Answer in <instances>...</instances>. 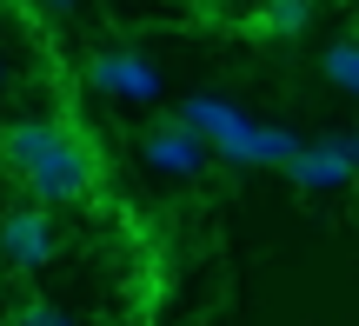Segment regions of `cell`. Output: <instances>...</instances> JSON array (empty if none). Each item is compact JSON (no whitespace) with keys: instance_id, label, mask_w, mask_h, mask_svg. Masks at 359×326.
Listing matches in <instances>:
<instances>
[{"instance_id":"cell-1","label":"cell","mask_w":359,"mask_h":326,"mask_svg":"<svg viewBox=\"0 0 359 326\" xmlns=\"http://www.w3.org/2000/svg\"><path fill=\"white\" fill-rule=\"evenodd\" d=\"M20 186H27V200H40V207H74V200H87L93 186H100V147H93L80 127L60 120V133L47 140V154L20 173Z\"/></svg>"},{"instance_id":"cell-2","label":"cell","mask_w":359,"mask_h":326,"mask_svg":"<svg viewBox=\"0 0 359 326\" xmlns=\"http://www.w3.org/2000/svg\"><path fill=\"white\" fill-rule=\"evenodd\" d=\"M53 253H60V233H53V213L40 207V200L0 213V260H7L13 273H40Z\"/></svg>"},{"instance_id":"cell-3","label":"cell","mask_w":359,"mask_h":326,"mask_svg":"<svg viewBox=\"0 0 359 326\" xmlns=\"http://www.w3.org/2000/svg\"><path fill=\"white\" fill-rule=\"evenodd\" d=\"M87 87H93V93H107V100L147 107V100H160V67H147L140 53L107 47V53H93V60H87Z\"/></svg>"},{"instance_id":"cell-4","label":"cell","mask_w":359,"mask_h":326,"mask_svg":"<svg viewBox=\"0 0 359 326\" xmlns=\"http://www.w3.org/2000/svg\"><path fill=\"white\" fill-rule=\"evenodd\" d=\"M280 173H286L293 186H306V193H333V186H346V180H353V140H346V133L299 140V147H293V160H286Z\"/></svg>"},{"instance_id":"cell-5","label":"cell","mask_w":359,"mask_h":326,"mask_svg":"<svg viewBox=\"0 0 359 326\" xmlns=\"http://www.w3.org/2000/svg\"><path fill=\"white\" fill-rule=\"evenodd\" d=\"M140 160H147V167H160V173H173V180H193V173H206L213 147L173 114V120H160V127L140 133Z\"/></svg>"},{"instance_id":"cell-6","label":"cell","mask_w":359,"mask_h":326,"mask_svg":"<svg viewBox=\"0 0 359 326\" xmlns=\"http://www.w3.org/2000/svg\"><path fill=\"white\" fill-rule=\"evenodd\" d=\"M60 133V120L53 114H40V120H13V127H0V167L20 180L27 167H34L40 154H47V140Z\"/></svg>"},{"instance_id":"cell-7","label":"cell","mask_w":359,"mask_h":326,"mask_svg":"<svg viewBox=\"0 0 359 326\" xmlns=\"http://www.w3.org/2000/svg\"><path fill=\"white\" fill-rule=\"evenodd\" d=\"M180 120H187V127L200 133L206 147H219V140H226V133L240 127L246 114H240L233 100H219V93H187V100H180Z\"/></svg>"},{"instance_id":"cell-8","label":"cell","mask_w":359,"mask_h":326,"mask_svg":"<svg viewBox=\"0 0 359 326\" xmlns=\"http://www.w3.org/2000/svg\"><path fill=\"white\" fill-rule=\"evenodd\" d=\"M313 7H320V0H259L253 27H259V34H306Z\"/></svg>"},{"instance_id":"cell-9","label":"cell","mask_w":359,"mask_h":326,"mask_svg":"<svg viewBox=\"0 0 359 326\" xmlns=\"http://www.w3.org/2000/svg\"><path fill=\"white\" fill-rule=\"evenodd\" d=\"M320 74L333 80L339 93H353L359 100V40L346 34V40H333V47H326V60H320Z\"/></svg>"},{"instance_id":"cell-10","label":"cell","mask_w":359,"mask_h":326,"mask_svg":"<svg viewBox=\"0 0 359 326\" xmlns=\"http://www.w3.org/2000/svg\"><path fill=\"white\" fill-rule=\"evenodd\" d=\"M7 326H74V320H67L53 300H20V306L7 313Z\"/></svg>"},{"instance_id":"cell-11","label":"cell","mask_w":359,"mask_h":326,"mask_svg":"<svg viewBox=\"0 0 359 326\" xmlns=\"http://www.w3.org/2000/svg\"><path fill=\"white\" fill-rule=\"evenodd\" d=\"M40 7H47V13H74V0H40Z\"/></svg>"},{"instance_id":"cell-12","label":"cell","mask_w":359,"mask_h":326,"mask_svg":"<svg viewBox=\"0 0 359 326\" xmlns=\"http://www.w3.org/2000/svg\"><path fill=\"white\" fill-rule=\"evenodd\" d=\"M346 140H353V173H359V133H346Z\"/></svg>"},{"instance_id":"cell-13","label":"cell","mask_w":359,"mask_h":326,"mask_svg":"<svg viewBox=\"0 0 359 326\" xmlns=\"http://www.w3.org/2000/svg\"><path fill=\"white\" fill-rule=\"evenodd\" d=\"M0 87H7V60H0Z\"/></svg>"}]
</instances>
